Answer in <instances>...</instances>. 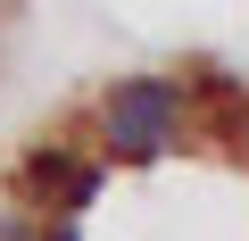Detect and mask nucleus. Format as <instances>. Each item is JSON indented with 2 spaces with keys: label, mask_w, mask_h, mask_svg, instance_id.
Wrapping results in <instances>:
<instances>
[{
  "label": "nucleus",
  "mask_w": 249,
  "mask_h": 241,
  "mask_svg": "<svg viewBox=\"0 0 249 241\" xmlns=\"http://www.w3.org/2000/svg\"><path fill=\"white\" fill-rule=\"evenodd\" d=\"M191 142V83L183 75H124L108 83L100 116H91V150L108 167H158Z\"/></svg>",
  "instance_id": "1"
},
{
  "label": "nucleus",
  "mask_w": 249,
  "mask_h": 241,
  "mask_svg": "<svg viewBox=\"0 0 249 241\" xmlns=\"http://www.w3.org/2000/svg\"><path fill=\"white\" fill-rule=\"evenodd\" d=\"M17 191H25L42 216H83V208L108 191V158L83 150V142H42V150H25Z\"/></svg>",
  "instance_id": "2"
},
{
  "label": "nucleus",
  "mask_w": 249,
  "mask_h": 241,
  "mask_svg": "<svg viewBox=\"0 0 249 241\" xmlns=\"http://www.w3.org/2000/svg\"><path fill=\"white\" fill-rule=\"evenodd\" d=\"M25 241H83V233H75V216H34Z\"/></svg>",
  "instance_id": "3"
},
{
  "label": "nucleus",
  "mask_w": 249,
  "mask_h": 241,
  "mask_svg": "<svg viewBox=\"0 0 249 241\" xmlns=\"http://www.w3.org/2000/svg\"><path fill=\"white\" fill-rule=\"evenodd\" d=\"M25 224H34V216H17V208H0V241H25Z\"/></svg>",
  "instance_id": "4"
}]
</instances>
